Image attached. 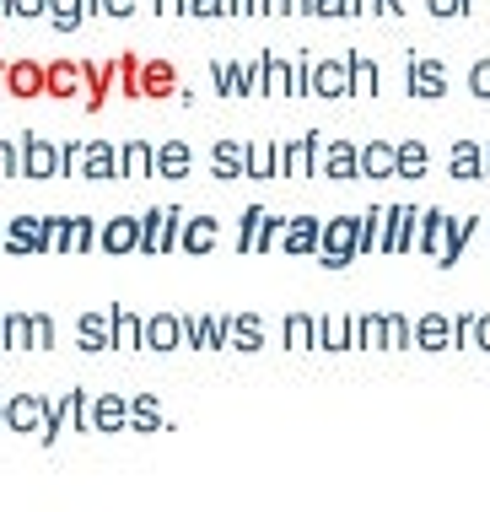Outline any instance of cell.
<instances>
[{
	"mask_svg": "<svg viewBox=\"0 0 490 512\" xmlns=\"http://www.w3.org/2000/svg\"><path fill=\"white\" fill-rule=\"evenodd\" d=\"M178 232H184V211H178V205H151V211H140V254H167V248H178Z\"/></svg>",
	"mask_w": 490,
	"mask_h": 512,
	"instance_id": "6da1fadb",
	"label": "cell"
},
{
	"mask_svg": "<svg viewBox=\"0 0 490 512\" xmlns=\"http://www.w3.org/2000/svg\"><path fill=\"white\" fill-rule=\"evenodd\" d=\"M6 254H49V216H6V238H0Z\"/></svg>",
	"mask_w": 490,
	"mask_h": 512,
	"instance_id": "7a4b0ae2",
	"label": "cell"
},
{
	"mask_svg": "<svg viewBox=\"0 0 490 512\" xmlns=\"http://www.w3.org/2000/svg\"><path fill=\"white\" fill-rule=\"evenodd\" d=\"M60 432H87V389H65L49 405V426L38 432V442H60Z\"/></svg>",
	"mask_w": 490,
	"mask_h": 512,
	"instance_id": "3957f363",
	"label": "cell"
},
{
	"mask_svg": "<svg viewBox=\"0 0 490 512\" xmlns=\"http://www.w3.org/2000/svg\"><path fill=\"white\" fill-rule=\"evenodd\" d=\"M49 405L54 399H44V394H27V389H17L6 399V432H44L49 426Z\"/></svg>",
	"mask_w": 490,
	"mask_h": 512,
	"instance_id": "277c9868",
	"label": "cell"
},
{
	"mask_svg": "<svg viewBox=\"0 0 490 512\" xmlns=\"http://www.w3.org/2000/svg\"><path fill=\"white\" fill-rule=\"evenodd\" d=\"M87 432H130V399L114 389L87 399Z\"/></svg>",
	"mask_w": 490,
	"mask_h": 512,
	"instance_id": "5b68a950",
	"label": "cell"
},
{
	"mask_svg": "<svg viewBox=\"0 0 490 512\" xmlns=\"http://www.w3.org/2000/svg\"><path fill=\"white\" fill-rule=\"evenodd\" d=\"M81 178H92V184H108V178H124V146L87 141V157H81Z\"/></svg>",
	"mask_w": 490,
	"mask_h": 512,
	"instance_id": "8992f818",
	"label": "cell"
},
{
	"mask_svg": "<svg viewBox=\"0 0 490 512\" xmlns=\"http://www.w3.org/2000/svg\"><path fill=\"white\" fill-rule=\"evenodd\" d=\"M60 173V146L27 130L22 135V178H54Z\"/></svg>",
	"mask_w": 490,
	"mask_h": 512,
	"instance_id": "52a82bcc",
	"label": "cell"
},
{
	"mask_svg": "<svg viewBox=\"0 0 490 512\" xmlns=\"http://www.w3.org/2000/svg\"><path fill=\"white\" fill-rule=\"evenodd\" d=\"M76 340H81V351H108L114 345V302L108 308H92V313H81V324H76Z\"/></svg>",
	"mask_w": 490,
	"mask_h": 512,
	"instance_id": "ba28073f",
	"label": "cell"
},
{
	"mask_svg": "<svg viewBox=\"0 0 490 512\" xmlns=\"http://www.w3.org/2000/svg\"><path fill=\"white\" fill-rule=\"evenodd\" d=\"M97 248L103 254H140V216H108Z\"/></svg>",
	"mask_w": 490,
	"mask_h": 512,
	"instance_id": "9c48e42d",
	"label": "cell"
},
{
	"mask_svg": "<svg viewBox=\"0 0 490 512\" xmlns=\"http://www.w3.org/2000/svg\"><path fill=\"white\" fill-rule=\"evenodd\" d=\"M184 345V318L178 313H151L146 318V351H178Z\"/></svg>",
	"mask_w": 490,
	"mask_h": 512,
	"instance_id": "30bf717a",
	"label": "cell"
},
{
	"mask_svg": "<svg viewBox=\"0 0 490 512\" xmlns=\"http://www.w3.org/2000/svg\"><path fill=\"white\" fill-rule=\"evenodd\" d=\"M114 351H146V318L114 302Z\"/></svg>",
	"mask_w": 490,
	"mask_h": 512,
	"instance_id": "8fae6325",
	"label": "cell"
},
{
	"mask_svg": "<svg viewBox=\"0 0 490 512\" xmlns=\"http://www.w3.org/2000/svg\"><path fill=\"white\" fill-rule=\"evenodd\" d=\"M6 92L11 98H38V92H49V65H33V60H17L6 76Z\"/></svg>",
	"mask_w": 490,
	"mask_h": 512,
	"instance_id": "7c38bea8",
	"label": "cell"
},
{
	"mask_svg": "<svg viewBox=\"0 0 490 512\" xmlns=\"http://www.w3.org/2000/svg\"><path fill=\"white\" fill-rule=\"evenodd\" d=\"M167 426V415H162V405H157V394H135L130 399V432H162Z\"/></svg>",
	"mask_w": 490,
	"mask_h": 512,
	"instance_id": "4fadbf2b",
	"label": "cell"
},
{
	"mask_svg": "<svg viewBox=\"0 0 490 512\" xmlns=\"http://www.w3.org/2000/svg\"><path fill=\"white\" fill-rule=\"evenodd\" d=\"M167 92H173V65L140 60V98H167Z\"/></svg>",
	"mask_w": 490,
	"mask_h": 512,
	"instance_id": "5bb4252c",
	"label": "cell"
},
{
	"mask_svg": "<svg viewBox=\"0 0 490 512\" xmlns=\"http://www.w3.org/2000/svg\"><path fill=\"white\" fill-rule=\"evenodd\" d=\"M189 168H194V151H189L184 141L157 146V178H184Z\"/></svg>",
	"mask_w": 490,
	"mask_h": 512,
	"instance_id": "9a60e30c",
	"label": "cell"
},
{
	"mask_svg": "<svg viewBox=\"0 0 490 512\" xmlns=\"http://www.w3.org/2000/svg\"><path fill=\"white\" fill-rule=\"evenodd\" d=\"M87 17H92L87 0H49V27H54V33H76Z\"/></svg>",
	"mask_w": 490,
	"mask_h": 512,
	"instance_id": "2e32d148",
	"label": "cell"
},
{
	"mask_svg": "<svg viewBox=\"0 0 490 512\" xmlns=\"http://www.w3.org/2000/svg\"><path fill=\"white\" fill-rule=\"evenodd\" d=\"M81 81H87V71H81V65H49V92L54 98H87V92H81Z\"/></svg>",
	"mask_w": 490,
	"mask_h": 512,
	"instance_id": "e0dca14e",
	"label": "cell"
},
{
	"mask_svg": "<svg viewBox=\"0 0 490 512\" xmlns=\"http://www.w3.org/2000/svg\"><path fill=\"white\" fill-rule=\"evenodd\" d=\"M210 243H216V221H210V216H189L184 232H178V248H189V254H205Z\"/></svg>",
	"mask_w": 490,
	"mask_h": 512,
	"instance_id": "ac0fdd59",
	"label": "cell"
},
{
	"mask_svg": "<svg viewBox=\"0 0 490 512\" xmlns=\"http://www.w3.org/2000/svg\"><path fill=\"white\" fill-rule=\"evenodd\" d=\"M146 173H157V151L146 141H130L124 146V178H146Z\"/></svg>",
	"mask_w": 490,
	"mask_h": 512,
	"instance_id": "d6986e66",
	"label": "cell"
},
{
	"mask_svg": "<svg viewBox=\"0 0 490 512\" xmlns=\"http://www.w3.org/2000/svg\"><path fill=\"white\" fill-rule=\"evenodd\" d=\"M6 351H33V313H6Z\"/></svg>",
	"mask_w": 490,
	"mask_h": 512,
	"instance_id": "ffe728a7",
	"label": "cell"
},
{
	"mask_svg": "<svg viewBox=\"0 0 490 512\" xmlns=\"http://www.w3.org/2000/svg\"><path fill=\"white\" fill-rule=\"evenodd\" d=\"M97 243H103V227H97L92 216H76V227H70V254H92Z\"/></svg>",
	"mask_w": 490,
	"mask_h": 512,
	"instance_id": "44dd1931",
	"label": "cell"
},
{
	"mask_svg": "<svg viewBox=\"0 0 490 512\" xmlns=\"http://www.w3.org/2000/svg\"><path fill=\"white\" fill-rule=\"evenodd\" d=\"M243 168H248V151L232 146V141H221V146H216V178H237Z\"/></svg>",
	"mask_w": 490,
	"mask_h": 512,
	"instance_id": "7402d4cb",
	"label": "cell"
},
{
	"mask_svg": "<svg viewBox=\"0 0 490 512\" xmlns=\"http://www.w3.org/2000/svg\"><path fill=\"white\" fill-rule=\"evenodd\" d=\"M70 227L76 216H49V254H70Z\"/></svg>",
	"mask_w": 490,
	"mask_h": 512,
	"instance_id": "603a6c76",
	"label": "cell"
},
{
	"mask_svg": "<svg viewBox=\"0 0 490 512\" xmlns=\"http://www.w3.org/2000/svg\"><path fill=\"white\" fill-rule=\"evenodd\" d=\"M6 17H17V22H38V17H49V0H6Z\"/></svg>",
	"mask_w": 490,
	"mask_h": 512,
	"instance_id": "cb8c5ba5",
	"label": "cell"
},
{
	"mask_svg": "<svg viewBox=\"0 0 490 512\" xmlns=\"http://www.w3.org/2000/svg\"><path fill=\"white\" fill-rule=\"evenodd\" d=\"M0 178H22V141H0Z\"/></svg>",
	"mask_w": 490,
	"mask_h": 512,
	"instance_id": "d4e9b609",
	"label": "cell"
},
{
	"mask_svg": "<svg viewBox=\"0 0 490 512\" xmlns=\"http://www.w3.org/2000/svg\"><path fill=\"white\" fill-rule=\"evenodd\" d=\"M264 227H270V216H264V211H248V216H243V248H259V243H264Z\"/></svg>",
	"mask_w": 490,
	"mask_h": 512,
	"instance_id": "484cf974",
	"label": "cell"
},
{
	"mask_svg": "<svg viewBox=\"0 0 490 512\" xmlns=\"http://www.w3.org/2000/svg\"><path fill=\"white\" fill-rule=\"evenodd\" d=\"M81 157H87V141H60V173H81Z\"/></svg>",
	"mask_w": 490,
	"mask_h": 512,
	"instance_id": "4316f807",
	"label": "cell"
},
{
	"mask_svg": "<svg viewBox=\"0 0 490 512\" xmlns=\"http://www.w3.org/2000/svg\"><path fill=\"white\" fill-rule=\"evenodd\" d=\"M49 345H54V318L33 313V351H49Z\"/></svg>",
	"mask_w": 490,
	"mask_h": 512,
	"instance_id": "83f0119b",
	"label": "cell"
},
{
	"mask_svg": "<svg viewBox=\"0 0 490 512\" xmlns=\"http://www.w3.org/2000/svg\"><path fill=\"white\" fill-rule=\"evenodd\" d=\"M216 81H221V92H248V87H243L248 76H243V71H232V65H216Z\"/></svg>",
	"mask_w": 490,
	"mask_h": 512,
	"instance_id": "f1b7e54d",
	"label": "cell"
},
{
	"mask_svg": "<svg viewBox=\"0 0 490 512\" xmlns=\"http://www.w3.org/2000/svg\"><path fill=\"white\" fill-rule=\"evenodd\" d=\"M237 345H243V351H254V345H259V324H254V318H237Z\"/></svg>",
	"mask_w": 490,
	"mask_h": 512,
	"instance_id": "f546056e",
	"label": "cell"
},
{
	"mask_svg": "<svg viewBox=\"0 0 490 512\" xmlns=\"http://www.w3.org/2000/svg\"><path fill=\"white\" fill-rule=\"evenodd\" d=\"M232 0H189V11L194 17H216V11H227Z\"/></svg>",
	"mask_w": 490,
	"mask_h": 512,
	"instance_id": "4dcf8cb0",
	"label": "cell"
},
{
	"mask_svg": "<svg viewBox=\"0 0 490 512\" xmlns=\"http://www.w3.org/2000/svg\"><path fill=\"white\" fill-rule=\"evenodd\" d=\"M103 17H135V0H103Z\"/></svg>",
	"mask_w": 490,
	"mask_h": 512,
	"instance_id": "1f68e13d",
	"label": "cell"
},
{
	"mask_svg": "<svg viewBox=\"0 0 490 512\" xmlns=\"http://www.w3.org/2000/svg\"><path fill=\"white\" fill-rule=\"evenodd\" d=\"M162 17H178V11H189V0H157Z\"/></svg>",
	"mask_w": 490,
	"mask_h": 512,
	"instance_id": "d6a6232c",
	"label": "cell"
},
{
	"mask_svg": "<svg viewBox=\"0 0 490 512\" xmlns=\"http://www.w3.org/2000/svg\"><path fill=\"white\" fill-rule=\"evenodd\" d=\"M270 162H275L270 151H254V157H248V168H254V173H270Z\"/></svg>",
	"mask_w": 490,
	"mask_h": 512,
	"instance_id": "836d02e7",
	"label": "cell"
},
{
	"mask_svg": "<svg viewBox=\"0 0 490 512\" xmlns=\"http://www.w3.org/2000/svg\"><path fill=\"white\" fill-rule=\"evenodd\" d=\"M0 351H6V308H0Z\"/></svg>",
	"mask_w": 490,
	"mask_h": 512,
	"instance_id": "e575fe53",
	"label": "cell"
},
{
	"mask_svg": "<svg viewBox=\"0 0 490 512\" xmlns=\"http://www.w3.org/2000/svg\"><path fill=\"white\" fill-rule=\"evenodd\" d=\"M248 6H254V0H232V6H227V11H248Z\"/></svg>",
	"mask_w": 490,
	"mask_h": 512,
	"instance_id": "d590c367",
	"label": "cell"
},
{
	"mask_svg": "<svg viewBox=\"0 0 490 512\" xmlns=\"http://www.w3.org/2000/svg\"><path fill=\"white\" fill-rule=\"evenodd\" d=\"M0 432H6V399H0Z\"/></svg>",
	"mask_w": 490,
	"mask_h": 512,
	"instance_id": "8d00e7d4",
	"label": "cell"
},
{
	"mask_svg": "<svg viewBox=\"0 0 490 512\" xmlns=\"http://www.w3.org/2000/svg\"><path fill=\"white\" fill-rule=\"evenodd\" d=\"M6 76H11V65H0V81H6Z\"/></svg>",
	"mask_w": 490,
	"mask_h": 512,
	"instance_id": "74e56055",
	"label": "cell"
},
{
	"mask_svg": "<svg viewBox=\"0 0 490 512\" xmlns=\"http://www.w3.org/2000/svg\"><path fill=\"white\" fill-rule=\"evenodd\" d=\"M0 238H6V221H0Z\"/></svg>",
	"mask_w": 490,
	"mask_h": 512,
	"instance_id": "f35d334b",
	"label": "cell"
},
{
	"mask_svg": "<svg viewBox=\"0 0 490 512\" xmlns=\"http://www.w3.org/2000/svg\"><path fill=\"white\" fill-rule=\"evenodd\" d=\"M0 11H6V0H0Z\"/></svg>",
	"mask_w": 490,
	"mask_h": 512,
	"instance_id": "ab89813d",
	"label": "cell"
}]
</instances>
